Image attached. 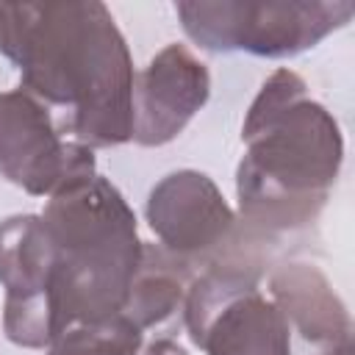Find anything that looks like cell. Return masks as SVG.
<instances>
[{"mask_svg": "<svg viewBox=\"0 0 355 355\" xmlns=\"http://www.w3.org/2000/svg\"><path fill=\"white\" fill-rule=\"evenodd\" d=\"M0 53L64 136L92 150L130 141L136 72L103 3H0Z\"/></svg>", "mask_w": 355, "mask_h": 355, "instance_id": "cell-1", "label": "cell"}, {"mask_svg": "<svg viewBox=\"0 0 355 355\" xmlns=\"http://www.w3.org/2000/svg\"><path fill=\"white\" fill-rule=\"evenodd\" d=\"M241 139V227L263 241L316 222L341 172L344 139L336 116L308 97L297 72L275 69L263 80L247 108Z\"/></svg>", "mask_w": 355, "mask_h": 355, "instance_id": "cell-2", "label": "cell"}, {"mask_svg": "<svg viewBox=\"0 0 355 355\" xmlns=\"http://www.w3.org/2000/svg\"><path fill=\"white\" fill-rule=\"evenodd\" d=\"M53 244L50 319L53 338L72 324L119 316L141 261L136 214L103 175L61 191L42 211Z\"/></svg>", "mask_w": 355, "mask_h": 355, "instance_id": "cell-3", "label": "cell"}, {"mask_svg": "<svg viewBox=\"0 0 355 355\" xmlns=\"http://www.w3.org/2000/svg\"><path fill=\"white\" fill-rule=\"evenodd\" d=\"M186 36L208 53L291 58L344 28L355 6L330 0H183L175 3Z\"/></svg>", "mask_w": 355, "mask_h": 355, "instance_id": "cell-4", "label": "cell"}, {"mask_svg": "<svg viewBox=\"0 0 355 355\" xmlns=\"http://www.w3.org/2000/svg\"><path fill=\"white\" fill-rule=\"evenodd\" d=\"M261 269L219 263L200 269L183 300V322L205 355H294L291 333L258 288Z\"/></svg>", "mask_w": 355, "mask_h": 355, "instance_id": "cell-5", "label": "cell"}, {"mask_svg": "<svg viewBox=\"0 0 355 355\" xmlns=\"http://www.w3.org/2000/svg\"><path fill=\"white\" fill-rule=\"evenodd\" d=\"M144 214L161 247L194 272L219 263L261 269V258L255 255L261 239L241 227L219 186L205 172L178 169L161 178L147 194Z\"/></svg>", "mask_w": 355, "mask_h": 355, "instance_id": "cell-6", "label": "cell"}, {"mask_svg": "<svg viewBox=\"0 0 355 355\" xmlns=\"http://www.w3.org/2000/svg\"><path fill=\"white\" fill-rule=\"evenodd\" d=\"M0 175L50 200L97 175L94 150L67 139L53 111L31 92H0Z\"/></svg>", "mask_w": 355, "mask_h": 355, "instance_id": "cell-7", "label": "cell"}, {"mask_svg": "<svg viewBox=\"0 0 355 355\" xmlns=\"http://www.w3.org/2000/svg\"><path fill=\"white\" fill-rule=\"evenodd\" d=\"M50 266L53 244L42 214H17L0 222V286L3 333L25 349H47L53 341L50 319Z\"/></svg>", "mask_w": 355, "mask_h": 355, "instance_id": "cell-8", "label": "cell"}, {"mask_svg": "<svg viewBox=\"0 0 355 355\" xmlns=\"http://www.w3.org/2000/svg\"><path fill=\"white\" fill-rule=\"evenodd\" d=\"M211 97L208 67L186 47L166 44L133 80V141L169 144Z\"/></svg>", "mask_w": 355, "mask_h": 355, "instance_id": "cell-9", "label": "cell"}, {"mask_svg": "<svg viewBox=\"0 0 355 355\" xmlns=\"http://www.w3.org/2000/svg\"><path fill=\"white\" fill-rule=\"evenodd\" d=\"M269 300L283 313L294 355H327L352 338V319L324 272L291 261L269 275Z\"/></svg>", "mask_w": 355, "mask_h": 355, "instance_id": "cell-10", "label": "cell"}, {"mask_svg": "<svg viewBox=\"0 0 355 355\" xmlns=\"http://www.w3.org/2000/svg\"><path fill=\"white\" fill-rule=\"evenodd\" d=\"M197 272L166 252L161 244H141V261L133 275L125 316L139 327L147 330L169 319L186 300V288Z\"/></svg>", "mask_w": 355, "mask_h": 355, "instance_id": "cell-11", "label": "cell"}, {"mask_svg": "<svg viewBox=\"0 0 355 355\" xmlns=\"http://www.w3.org/2000/svg\"><path fill=\"white\" fill-rule=\"evenodd\" d=\"M141 333L144 330L119 313L103 322L67 327L50 341L44 355H139Z\"/></svg>", "mask_w": 355, "mask_h": 355, "instance_id": "cell-12", "label": "cell"}, {"mask_svg": "<svg viewBox=\"0 0 355 355\" xmlns=\"http://www.w3.org/2000/svg\"><path fill=\"white\" fill-rule=\"evenodd\" d=\"M144 355H189V352H186L180 344L169 341V338H158V341H153V344L147 347Z\"/></svg>", "mask_w": 355, "mask_h": 355, "instance_id": "cell-13", "label": "cell"}, {"mask_svg": "<svg viewBox=\"0 0 355 355\" xmlns=\"http://www.w3.org/2000/svg\"><path fill=\"white\" fill-rule=\"evenodd\" d=\"M327 355H352V338L349 341H344V344H338L336 349H330Z\"/></svg>", "mask_w": 355, "mask_h": 355, "instance_id": "cell-14", "label": "cell"}]
</instances>
